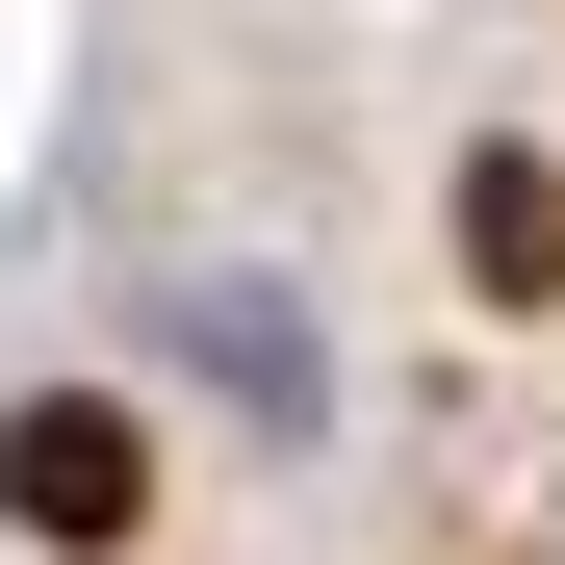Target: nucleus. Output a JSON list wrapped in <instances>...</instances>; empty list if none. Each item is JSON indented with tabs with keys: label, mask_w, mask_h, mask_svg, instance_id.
Returning <instances> with one entry per match:
<instances>
[{
	"label": "nucleus",
	"mask_w": 565,
	"mask_h": 565,
	"mask_svg": "<svg viewBox=\"0 0 565 565\" xmlns=\"http://www.w3.org/2000/svg\"><path fill=\"white\" fill-rule=\"evenodd\" d=\"M462 282H489V309H565V154H462Z\"/></svg>",
	"instance_id": "obj_2"
},
{
	"label": "nucleus",
	"mask_w": 565,
	"mask_h": 565,
	"mask_svg": "<svg viewBox=\"0 0 565 565\" xmlns=\"http://www.w3.org/2000/svg\"><path fill=\"white\" fill-rule=\"evenodd\" d=\"M0 514H26V540H129V514H154V437H129L104 386L0 412Z\"/></svg>",
	"instance_id": "obj_1"
}]
</instances>
